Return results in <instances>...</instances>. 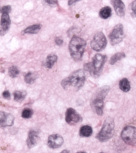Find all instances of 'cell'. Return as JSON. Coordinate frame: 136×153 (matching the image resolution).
I'll list each match as a JSON object with an SVG mask.
<instances>
[{
	"instance_id": "1",
	"label": "cell",
	"mask_w": 136,
	"mask_h": 153,
	"mask_svg": "<svg viewBox=\"0 0 136 153\" xmlns=\"http://www.w3.org/2000/svg\"><path fill=\"white\" fill-rule=\"evenodd\" d=\"M85 79L86 77L84 70H78L63 79L61 82V85L65 90L72 89L78 91L84 86Z\"/></svg>"
},
{
	"instance_id": "24",
	"label": "cell",
	"mask_w": 136,
	"mask_h": 153,
	"mask_svg": "<svg viewBox=\"0 0 136 153\" xmlns=\"http://www.w3.org/2000/svg\"><path fill=\"white\" fill-rule=\"evenodd\" d=\"M8 73H9V76L11 78H16L19 75V71L17 68V67L12 66L9 68Z\"/></svg>"
},
{
	"instance_id": "29",
	"label": "cell",
	"mask_w": 136,
	"mask_h": 153,
	"mask_svg": "<svg viewBox=\"0 0 136 153\" xmlns=\"http://www.w3.org/2000/svg\"><path fill=\"white\" fill-rule=\"evenodd\" d=\"M55 42L57 45L60 46V45H62L63 43V41L62 39L60 38L59 37H56L55 39Z\"/></svg>"
},
{
	"instance_id": "11",
	"label": "cell",
	"mask_w": 136,
	"mask_h": 153,
	"mask_svg": "<svg viewBox=\"0 0 136 153\" xmlns=\"http://www.w3.org/2000/svg\"><path fill=\"white\" fill-rule=\"evenodd\" d=\"M11 24V20L9 14H2L1 19V35H4L9 31Z\"/></svg>"
},
{
	"instance_id": "14",
	"label": "cell",
	"mask_w": 136,
	"mask_h": 153,
	"mask_svg": "<svg viewBox=\"0 0 136 153\" xmlns=\"http://www.w3.org/2000/svg\"><path fill=\"white\" fill-rule=\"evenodd\" d=\"M103 99L96 97L91 103L92 109L97 115L100 116H102L103 114Z\"/></svg>"
},
{
	"instance_id": "25",
	"label": "cell",
	"mask_w": 136,
	"mask_h": 153,
	"mask_svg": "<svg viewBox=\"0 0 136 153\" xmlns=\"http://www.w3.org/2000/svg\"><path fill=\"white\" fill-rule=\"evenodd\" d=\"M33 114V111L30 108H26L22 112V117L24 119L31 118Z\"/></svg>"
},
{
	"instance_id": "22",
	"label": "cell",
	"mask_w": 136,
	"mask_h": 153,
	"mask_svg": "<svg viewBox=\"0 0 136 153\" xmlns=\"http://www.w3.org/2000/svg\"><path fill=\"white\" fill-rule=\"evenodd\" d=\"M125 57V54L123 52L116 53L111 57V59L109 60V64L113 65L117 61L122 59V58H124Z\"/></svg>"
},
{
	"instance_id": "23",
	"label": "cell",
	"mask_w": 136,
	"mask_h": 153,
	"mask_svg": "<svg viewBox=\"0 0 136 153\" xmlns=\"http://www.w3.org/2000/svg\"><path fill=\"white\" fill-rule=\"evenodd\" d=\"M38 78L37 74L32 72H28L24 77V81L27 84H32Z\"/></svg>"
},
{
	"instance_id": "27",
	"label": "cell",
	"mask_w": 136,
	"mask_h": 153,
	"mask_svg": "<svg viewBox=\"0 0 136 153\" xmlns=\"http://www.w3.org/2000/svg\"><path fill=\"white\" fill-rule=\"evenodd\" d=\"M131 10H132L131 16L133 17H136V1H134L132 3V4H131Z\"/></svg>"
},
{
	"instance_id": "28",
	"label": "cell",
	"mask_w": 136,
	"mask_h": 153,
	"mask_svg": "<svg viewBox=\"0 0 136 153\" xmlns=\"http://www.w3.org/2000/svg\"><path fill=\"white\" fill-rule=\"evenodd\" d=\"M3 96L5 99H10V94L9 91H6L3 93Z\"/></svg>"
},
{
	"instance_id": "33",
	"label": "cell",
	"mask_w": 136,
	"mask_h": 153,
	"mask_svg": "<svg viewBox=\"0 0 136 153\" xmlns=\"http://www.w3.org/2000/svg\"><path fill=\"white\" fill-rule=\"evenodd\" d=\"M85 153V152H78V153Z\"/></svg>"
},
{
	"instance_id": "12",
	"label": "cell",
	"mask_w": 136,
	"mask_h": 153,
	"mask_svg": "<svg viewBox=\"0 0 136 153\" xmlns=\"http://www.w3.org/2000/svg\"><path fill=\"white\" fill-rule=\"evenodd\" d=\"M39 140L38 131L32 129L29 131L27 139V145L29 148H32L38 144Z\"/></svg>"
},
{
	"instance_id": "15",
	"label": "cell",
	"mask_w": 136,
	"mask_h": 153,
	"mask_svg": "<svg viewBox=\"0 0 136 153\" xmlns=\"http://www.w3.org/2000/svg\"><path fill=\"white\" fill-rule=\"evenodd\" d=\"M58 57L55 54H50L47 57L44 63V67L48 69H51L56 62Z\"/></svg>"
},
{
	"instance_id": "20",
	"label": "cell",
	"mask_w": 136,
	"mask_h": 153,
	"mask_svg": "<svg viewBox=\"0 0 136 153\" xmlns=\"http://www.w3.org/2000/svg\"><path fill=\"white\" fill-rule=\"evenodd\" d=\"M112 9L109 7H105L101 9L99 13V16L102 19H107L112 15Z\"/></svg>"
},
{
	"instance_id": "5",
	"label": "cell",
	"mask_w": 136,
	"mask_h": 153,
	"mask_svg": "<svg viewBox=\"0 0 136 153\" xmlns=\"http://www.w3.org/2000/svg\"><path fill=\"white\" fill-rule=\"evenodd\" d=\"M107 40L105 35L102 32H99L94 36L91 42V47L95 51H100L106 47Z\"/></svg>"
},
{
	"instance_id": "30",
	"label": "cell",
	"mask_w": 136,
	"mask_h": 153,
	"mask_svg": "<svg viewBox=\"0 0 136 153\" xmlns=\"http://www.w3.org/2000/svg\"><path fill=\"white\" fill-rule=\"evenodd\" d=\"M45 2L50 4H56L58 3L57 1H45Z\"/></svg>"
},
{
	"instance_id": "19",
	"label": "cell",
	"mask_w": 136,
	"mask_h": 153,
	"mask_svg": "<svg viewBox=\"0 0 136 153\" xmlns=\"http://www.w3.org/2000/svg\"><path fill=\"white\" fill-rule=\"evenodd\" d=\"M92 128L89 126H84L81 128L79 134L81 137H89L92 134Z\"/></svg>"
},
{
	"instance_id": "21",
	"label": "cell",
	"mask_w": 136,
	"mask_h": 153,
	"mask_svg": "<svg viewBox=\"0 0 136 153\" xmlns=\"http://www.w3.org/2000/svg\"><path fill=\"white\" fill-rule=\"evenodd\" d=\"M27 95V92L25 91H16L13 92L14 100L17 102H20L24 100Z\"/></svg>"
},
{
	"instance_id": "6",
	"label": "cell",
	"mask_w": 136,
	"mask_h": 153,
	"mask_svg": "<svg viewBox=\"0 0 136 153\" xmlns=\"http://www.w3.org/2000/svg\"><path fill=\"white\" fill-rule=\"evenodd\" d=\"M121 137L126 144L130 145H136V128L133 126H126L121 133Z\"/></svg>"
},
{
	"instance_id": "7",
	"label": "cell",
	"mask_w": 136,
	"mask_h": 153,
	"mask_svg": "<svg viewBox=\"0 0 136 153\" xmlns=\"http://www.w3.org/2000/svg\"><path fill=\"white\" fill-rule=\"evenodd\" d=\"M123 26L121 24L116 25L109 36L110 42L112 45L119 44L123 39Z\"/></svg>"
},
{
	"instance_id": "8",
	"label": "cell",
	"mask_w": 136,
	"mask_h": 153,
	"mask_svg": "<svg viewBox=\"0 0 136 153\" xmlns=\"http://www.w3.org/2000/svg\"><path fill=\"white\" fill-rule=\"evenodd\" d=\"M81 117L73 108H69L66 112L65 120L68 124L75 125L81 120Z\"/></svg>"
},
{
	"instance_id": "10",
	"label": "cell",
	"mask_w": 136,
	"mask_h": 153,
	"mask_svg": "<svg viewBox=\"0 0 136 153\" xmlns=\"http://www.w3.org/2000/svg\"><path fill=\"white\" fill-rule=\"evenodd\" d=\"M14 116L11 114L1 112L0 122L1 127L12 126L14 123Z\"/></svg>"
},
{
	"instance_id": "9",
	"label": "cell",
	"mask_w": 136,
	"mask_h": 153,
	"mask_svg": "<svg viewBox=\"0 0 136 153\" xmlns=\"http://www.w3.org/2000/svg\"><path fill=\"white\" fill-rule=\"evenodd\" d=\"M64 142V139L60 135L55 134L49 136L48 139V145L52 149H56L60 147Z\"/></svg>"
},
{
	"instance_id": "16",
	"label": "cell",
	"mask_w": 136,
	"mask_h": 153,
	"mask_svg": "<svg viewBox=\"0 0 136 153\" xmlns=\"http://www.w3.org/2000/svg\"><path fill=\"white\" fill-rule=\"evenodd\" d=\"M41 26L40 24H34L27 27L23 31L25 34H35L38 33L41 29Z\"/></svg>"
},
{
	"instance_id": "31",
	"label": "cell",
	"mask_w": 136,
	"mask_h": 153,
	"mask_svg": "<svg viewBox=\"0 0 136 153\" xmlns=\"http://www.w3.org/2000/svg\"><path fill=\"white\" fill-rule=\"evenodd\" d=\"M78 1H68V4L69 6H71V5H72V4H74Z\"/></svg>"
},
{
	"instance_id": "18",
	"label": "cell",
	"mask_w": 136,
	"mask_h": 153,
	"mask_svg": "<svg viewBox=\"0 0 136 153\" xmlns=\"http://www.w3.org/2000/svg\"><path fill=\"white\" fill-rule=\"evenodd\" d=\"M109 90H110V88L107 85L103 86L102 88H100L99 89H98L97 91L96 97L101 98L103 100L105 98V97H106V95H107Z\"/></svg>"
},
{
	"instance_id": "32",
	"label": "cell",
	"mask_w": 136,
	"mask_h": 153,
	"mask_svg": "<svg viewBox=\"0 0 136 153\" xmlns=\"http://www.w3.org/2000/svg\"><path fill=\"white\" fill-rule=\"evenodd\" d=\"M61 153H69L68 151L65 150L63 151L62 152H61Z\"/></svg>"
},
{
	"instance_id": "26",
	"label": "cell",
	"mask_w": 136,
	"mask_h": 153,
	"mask_svg": "<svg viewBox=\"0 0 136 153\" xmlns=\"http://www.w3.org/2000/svg\"><path fill=\"white\" fill-rule=\"evenodd\" d=\"M11 10V6L7 5V6H3L1 10V13L2 14L4 13H7L9 14Z\"/></svg>"
},
{
	"instance_id": "2",
	"label": "cell",
	"mask_w": 136,
	"mask_h": 153,
	"mask_svg": "<svg viewBox=\"0 0 136 153\" xmlns=\"http://www.w3.org/2000/svg\"><path fill=\"white\" fill-rule=\"evenodd\" d=\"M106 59V55L96 54L94 56L91 62L84 65V69L89 73L91 75L97 78L101 75Z\"/></svg>"
},
{
	"instance_id": "13",
	"label": "cell",
	"mask_w": 136,
	"mask_h": 153,
	"mask_svg": "<svg viewBox=\"0 0 136 153\" xmlns=\"http://www.w3.org/2000/svg\"><path fill=\"white\" fill-rule=\"evenodd\" d=\"M111 3L118 16L120 17L124 16L125 13V6L122 1L114 0L111 1Z\"/></svg>"
},
{
	"instance_id": "17",
	"label": "cell",
	"mask_w": 136,
	"mask_h": 153,
	"mask_svg": "<svg viewBox=\"0 0 136 153\" xmlns=\"http://www.w3.org/2000/svg\"><path fill=\"white\" fill-rule=\"evenodd\" d=\"M119 87L120 89L125 92H128L131 89L130 82L126 78H123L119 81Z\"/></svg>"
},
{
	"instance_id": "3",
	"label": "cell",
	"mask_w": 136,
	"mask_h": 153,
	"mask_svg": "<svg viewBox=\"0 0 136 153\" xmlns=\"http://www.w3.org/2000/svg\"><path fill=\"white\" fill-rule=\"evenodd\" d=\"M86 45V42L79 37L74 36L72 38L69 42V49L70 55L75 61L81 59Z\"/></svg>"
},
{
	"instance_id": "4",
	"label": "cell",
	"mask_w": 136,
	"mask_h": 153,
	"mask_svg": "<svg viewBox=\"0 0 136 153\" xmlns=\"http://www.w3.org/2000/svg\"><path fill=\"white\" fill-rule=\"evenodd\" d=\"M115 123L112 118L108 117L105 120L101 131L97 135V139L104 142L112 137L115 132Z\"/></svg>"
}]
</instances>
